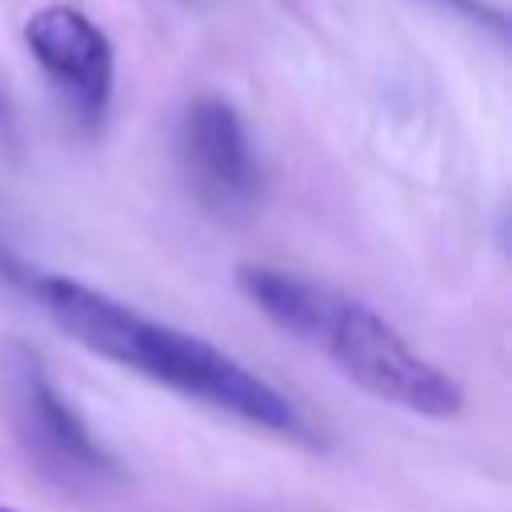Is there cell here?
<instances>
[{
  "label": "cell",
  "instance_id": "cell-1",
  "mask_svg": "<svg viewBox=\"0 0 512 512\" xmlns=\"http://www.w3.org/2000/svg\"><path fill=\"white\" fill-rule=\"evenodd\" d=\"M28 288L36 292L40 308L88 352L120 368H132L188 400L228 412L252 428H264L288 440H308L304 412L280 388H272L264 376H256L216 344L192 332H180L172 324L148 320L136 308L112 300L108 292L68 276L40 272V276H28Z\"/></svg>",
  "mask_w": 512,
  "mask_h": 512
},
{
  "label": "cell",
  "instance_id": "cell-2",
  "mask_svg": "<svg viewBox=\"0 0 512 512\" xmlns=\"http://www.w3.org/2000/svg\"><path fill=\"white\" fill-rule=\"evenodd\" d=\"M236 280L280 332L316 348L368 396L428 420H448L464 408L460 380L420 356L372 304L264 264H244Z\"/></svg>",
  "mask_w": 512,
  "mask_h": 512
},
{
  "label": "cell",
  "instance_id": "cell-3",
  "mask_svg": "<svg viewBox=\"0 0 512 512\" xmlns=\"http://www.w3.org/2000/svg\"><path fill=\"white\" fill-rule=\"evenodd\" d=\"M4 388H8L16 436L44 476L68 488H100L116 472L108 452L96 444L80 412L60 396V388L52 384V376L44 372L32 348L8 344Z\"/></svg>",
  "mask_w": 512,
  "mask_h": 512
},
{
  "label": "cell",
  "instance_id": "cell-4",
  "mask_svg": "<svg viewBox=\"0 0 512 512\" xmlns=\"http://www.w3.org/2000/svg\"><path fill=\"white\" fill-rule=\"evenodd\" d=\"M24 44L80 128L96 132L116 84V52L104 28L72 4H44L28 16Z\"/></svg>",
  "mask_w": 512,
  "mask_h": 512
},
{
  "label": "cell",
  "instance_id": "cell-5",
  "mask_svg": "<svg viewBox=\"0 0 512 512\" xmlns=\"http://www.w3.org/2000/svg\"><path fill=\"white\" fill-rule=\"evenodd\" d=\"M180 160L192 192L216 212H248L260 196V164L240 112L220 96H200L180 120Z\"/></svg>",
  "mask_w": 512,
  "mask_h": 512
},
{
  "label": "cell",
  "instance_id": "cell-6",
  "mask_svg": "<svg viewBox=\"0 0 512 512\" xmlns=\"http://www.w3.org/2000/svg\"><path fill=\"white\" fill-rule=\"evenodd\" d=\"M432 4H440V8H448L452 16H464V20H472V24H484V28H492V32H504V16H500V8H492L488 0H432Z\"/></svg>",
  "mask_w": 512,
  "mask_h": 512
},
{
  "label": "cell",
  "instance_id": "cell-7",
  "mask_svg": "<svg viewBox=\"0 0 512 512\" xmlns=\"http://www.w3.org/2000/svg\"><path fill=\"white\" fill-rule=\"evenodd\" d=\"M0 512H12V508H0Z\"/></svg>",
  "mask_w": 512,
  "mask_h": 512
}]
</instances>
